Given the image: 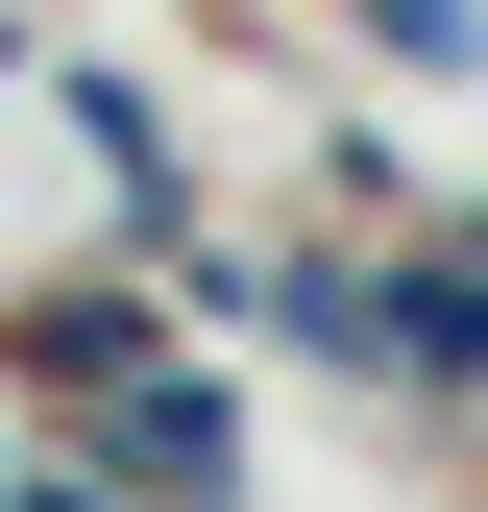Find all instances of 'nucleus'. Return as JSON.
Segmentation results:
<instances>
[{
	"instance_id": "f257e3e1",
	"label": "nucleus",
	"mask_w": 488,
	"mask_h": 512,
	"mask_svg": "<svg viewBox=\"0 0 488 512\" xmlns=\"http://www.w3.org/2000/svg\"><path fill=\"white\" fill-rule=\"evenodd\" d=\"M74 269H196V220H171L147 122L98 74H49V49H0V317L74 293Z\"/></svg>"
},
{
	"instance_id": "7ed1b4c3",
	"label": "nucleus",
	"mask_w": 488,
	"mask_h": 512,
	"mask_svg": "<svg viewBox=\"0 0 488 512\" xmlns=\"http://www.w3.org/2000/svg\"><path fill=\"white\" fill-rule=\"evenodd\" d=\"M464 244H488V220H464Z\"/></svg>"
},
{
	"instance_id": "f03ea898",
	"label": "nucleus",
	"mask_w": 488,
	"mask_h": 512,
	"mask_svg": "<svg viewBox=\"0 0 488 512\" xmlns=\"http://www.w3.org/2000/svg\"><path fill=\"white\" fill-rule=\"evenodd\" d=\"M74 464H98V488H147V512H220V488H244V415H220V366H196V342H147L122 391H74Z\"/></svg>"
}]
</instances>
